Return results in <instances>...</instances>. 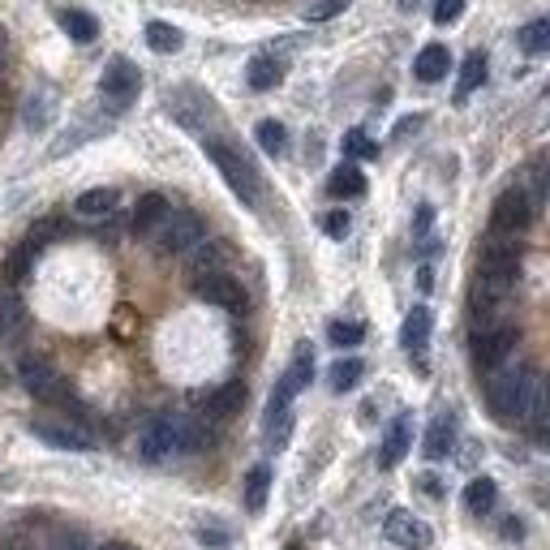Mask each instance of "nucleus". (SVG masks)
Instances as JSON below:
<instances>
[{
	"mask_svg": "<svg viewBox=\"0 0 550 550\" xmlns=\"http://www.w3.org/2000/svg\"><path fill=\"white\" fill-rule=\"evenodd\" d=\"M254 138H258V147H263L267 155H284V147H288V129L280 121H258Z\"/></svg>",
	"mask_w": 550,
	"mask_h": 550,
	"instance_id": "7c9ffc66",
	"label": "nucleus"
},
{
	"mask_svg": "<svg viewBox=\"0 0 550 550\" xmlns=\"http://www.w3.org/2000/svg\"><path fill=\"white\" fill-rule=\"evenodd\" d=\"M288 550H301V546H288Z\"/></svg>",
	"mask_w": 550,
	"mask_h": 550,
	"instance_id": "c03bdc74",
	"label": "nucleus"
},
{
	"mask_svg": "<svg viewBox=\"0 0 550 550\" xmlns=\"http://www.w3.org/2000/svg\"><path fill=\"white\" fill-rule=\"evenodd\" d=\"M164 211H168L164 194H142L138 207H134V233H151V228L164 220Z\"/></svg>",
	"mask_w": 550,
	"mask_h": 550,
	"instance_id": "bb28decb",
	"label": "nucleus"
},
{
	"mask_svg": "<svg viewBox=\"0 0 550 550\" xmlns=\"http://www.w3.org/2000/svg\"><path fill=\"white\" fill-rule=\"evenodd\" d=\"M202 147H207L211 164L224 172L228 190H233V194L245 202V207H258V198H263V181H258V172H254L250 159H245L241 151H233L228 142H220V138H207Z\"/></svg>",
	"mask_w": 550,
	"mask_h": 550,
	"instance_id": "7ed1b4c3",
	"label": "nucleus"
},
{
	"mask_svg": "<svg viewBox=\"0 0 550 550\" xmlns=\"http://www.w3.org/2000/svg\"><path fill=\"white\" fill-rule=\"evenodd\" d=\"M147 43H151V52H177L181 43H185V35L177 31V26H168V22H147Z\"/></svg>",
	"mask_w": 550,
	"mask_h": 550,
	"instance_id": "c756f323",
	"label": "nucleus"
},
{
	"mask_svg": "<svg viewBox=\"0 0 550 550\" xmlns=\"http://www.w3.org/2000/svg\"><path fill=\"white\" fill-rule=\"evenodd\" d=\"M452 443H456V417L452 413H439L430 422V430H426L422 452H426V460H443L447 452H452Z\"/></svg>",
	"mask_w": 550,
	"mask_h": 550,
	"instance_id": "f3484780",
	"label": "nucleus"
},
{
	"mask_svg": "<svg viewBox=\"0 0 550 550\" xmlns=\"http://www.w3.org/2000/svg\"><path fill=\"white\" fill-rule=\"evenodd\" d=\"M0 78H5V35H0Z\"/></svg>",
	"mask_w": 550,
	"mask_h": 550,
	"instance_id": "a19ab883",
	"label": "nucleus"
},
{
	"mask_svg": "<svg viewBox=\"0 0 550 550\" xmlns=\"http://www.w3.org/2000/svg\"><path fill=\"white\" fill-rule=\"evenodd\" d=\"M400 9H417V0H400Z\"/></svg>",
	"mask_w": 550,
	"mask_h": 550,
	"instance_id": "79ce46f5",
	"label": "nucleus"
},
{
	"mask_svg": "<svg viewBox=\"0 0 550 550\" xmlns=\"http://www.w3.org/2000/svg\"><path fill=\"white\" fill-rule=\"evenodd\" d=\"M482 275H503L516 280L520 275V241L508 233H490L482 245Z\"/></svg>",
	"mask_w": 550,
	"mask_h": 550,
	"instance_id": "9d476101",
	"label": "nucleus"
},
{
	"mask_svg": "<svg viewBox=\"0 0 550 550\" xmlns=\"http://www.w3.org/2000/svg\"><path fill=\"white\" fill-rule=\"evenodd\" d=\"M430 215H434L430 207H422V211H417V233H426V228H430Z\"/></svg>",
	"mask_w": 550,
	"mask_h": 550,
	"instance_id": "58836bf2",
	"label": "nucleus"
},
{
	"mask_svg": "<svg viewBox=\"0 0 550 550\" xmlns=\"http://www.w3.org/2000/svg\"><path fill=\"white\" fill-rule=\"evenodd\" d=\"M138 91H142V74H138V65H129L125 56L108 61L104 78H99V99H104V104H108L112 112H125V108L138 99Z\"/></svg>",
	"mask_w": 550,
	"mask_h": 550,
	"instance_id": "423d86ee",
	"label": "nucleus"
},
{
	"mask_svg": "<svg viewBox=\"0 0 550 550\" xmlns=\"http://www.w3.org/2000/svg\"><path fill=\"white\" fill-rule=\"evenodd\" d=\"M430 310L426 306H413L409 318H404V327H400V344L409 353H426V344H430Z\"/></svg>",
	"mask_w": 550,
	"mask_h": 550,
	"instance_id": "a211bd4d",
	"label": "nucleus"
},
{
	"mask_svg": "<svg viewBox=\"0 0 550 550\" xmlns=\"http://www.w3.org/2000/svg\"><path fill=\"white\" fill-rule=\"evenodd\" d=\"M520 48L529 56H542L550 48V18H533L525 31H520Z\"/></svg>",
	"mask_w": 550,
	"mask_h": 550,
	"instance_id": "2f4dec72",
	"label": "nucleus"
},
{
	"mask_svg": "<svg viewBox=\"0 0 550 550\" xmlns=\"http://www.w3.org/2000/svg\"><path fill=\"white\" fill-rule=\"evenodd\" d=\"M245 78H250L254 91H275L284 78V61L275 52H258L250 65H245Z\"/></svg>",
	"mask_w": 550,
	"mask_h": 550,
	"instance_id": "dca6fc26",
	"label": "nucleus"
},
{
	"mask_svg": "<svg viewBox=\"0 0 550 550\" xmlns=\"http://www.w3.org/2000/svg\"><path fill=\"white\" fill-rule=\"evenodd\" d=\"M112 207H117V190H112V185L86 190V194H78V202H74V211L82 215V220H104V215H112Z\"/></svg>",
	"mask_w": 550,
	"mask_h": 550,
	"instance_id": "aec40b11",
	"label": "nucleus"
},
{
	"mask_svg": "<svg viewBox=\"0 0 550 550\" xmlns=\"http://www.w3.org/2000/svg\"><path fill=\"white\" fill-rule=\"evenodd\" d=\"M361 374H366V361H361V357H340L336 366L327 370V383H331V392H353V387L361 383Z\"/></svg>",
	"mask_w": 550,
	"mask_h": 550,
	"instance_id": "393cba45",
	"label": "nucleus"
},
{
	"mask_svg": "<svg viewBox=\"0 0 550 550\" xmlns=\"http://www.w3.org/2000/svg\"><path fill=\"white\" fill-rule=\"evenodd\" d=\"M327 194L331 198H361V194H366V177H361L353 164H340L336 172H331V181H327Z\"/></svg>",
	"mask_w": 550,
	"mask_h": 550,
	"instance_id": "b1692460",
	"label": "nucleus"
},
{
	"mask_svg": "<svg viewBox=\"0 0 550 550\" xmlns=\"http://www.w3.org/2000/svg\"><path fill=\"white\" fill-rule=\"evenodd\" d=\"M104 550H129V546H104Z\"/></svg>",
	"mask_w": 550,
	"mask_h": 550,
	"instance_id": "37998d69",
	"label": "nucleus"
},
{
	"mask_svg": "<svg viewBox=\"0 0 550 550\" xmlns=\"http://www.w3.org/2000/svg\"><path fill=\"white\" fill-rule=\"evenodd\" d=\"M473 361L482 370H499L503 361H508L516 353L520 344V331L512 323H490V327H473Z\"/></svg>",
	"mask_w": 550,
	"mask_h": 550,
	"instance_id": "39448f33",
	"label": "nucleus"
},
{
	"mask_svg": "<svg viewBox=\"0 0 550 550\" xmlns=\"http://www.w3.org/2000/svg\"><path fill=\"white\" fill-rule=\"evenodd\" d=\"M61 31L74 39V43H95V35H99V22L91 18V13H82V9H61Z\"/></svg>",
	"mask_w": 550,
	"mask_h": 550,
	"instance_id": "5701e85b",
	"label": "nucleus"
},
{
	"mask_svg": "<svg viewBox=\"0 0 550 550\" xmlns=\"http://www.w3.org/2000/svg\"><path fill=\"white\" fill-rule=\"evenodd\" d=\"M267 490H271V469L254 465L245 477V512H263L267 508Z\"/></svg>",
	"mask_w": 550,
	"mask_h": 550,
	"instance_id": "cd10ccee",
	"label": "nucleus"
},
{
	"mask_svg": "<svg viewBox=\"0 0 550 550\" xmlns=\"http://www.w3.org/2000/svg\"><path fill=\"white\" fill-rule=\"evenodd\" d=\"M349 228H353L349 211H327V215H323V233H327L331 241H344V237H349Z\"/></svg>",
	"mask_w": 550,
	"mask_h": 550,
	"instance_id": "f704fd0d",
	"label": "nucleus"
},
{
	"mask_svg": "<svg viewBox=\"0 0 550 550\" xmlns=\"http://www.w3.org/2000/svg\"><path fill=\"white\" fill-rule=\"evenodd\" d=\"M482 82H486V56H482V52H473L469 61L460 65V82H456V99H460V104H465V99H469Z\"/></svg>",
	"mask_w": 550,
	"mask_h": 550,
	"instance_id": "c85d7f7f",
	"label": "nucleus"
},
{
	"mask_svg": "<svg viewBox=\"0 0 550 550\" xmlns=\"http://www.w3.org/2000/svg\"><path fill=\"white\" fill-rule=\"evenodd\" d=\"M361 336H366V327H361V323H344V318H336V323L327 327V340L336 344V349H353V344H361Z\"/></svg>",
	"mask_w": 550,
	"mask_h": 550,
	"instance_id": "473e14b6",
	"label": "nucleus"
},
{
	"mask_svg": "<svg viewBox=\"0 0 550 550\" xmlns=\"http://www.w3.org/2000/svg\"><path fill=\"white\" fill-rule=\"evenodd\" d=\"M495 499H499V486L490 482V477H473V482L465 486V508L473 516H486L490 508H495Z\"/></svg>",
	"mask_w": 550,
	"mask_h": 550,
	"instance_id": "a878e982",
	"label": "nucleus"
},
{
	"mask_svg": "<svg viewBox=\"0 0 550 550\" xmlns=\"http://www.w3.org/2000/svg\"><path fill=\"white\" fill-rule=\"evenodd\" d=\"M460 13H465V0H434V22L439 26L460 22Z\"/></svg>",
	"mask_w": 550,
	"mask_h": 550,
	"instance_id": "c9c22d12",
	"label": "nucleus"
},
{
	"mask_svg": "<svg viewBox=\"0 0 550 550\" xmlns=\"http://www.w3.org/2000/svg\"><path fill=\"white\" fill-rule=\"evenodd\" d=\"M344 5H349V0H318V5L306 13V18H310V22H331V18H336V13L344 9Z\"/></svg>",
	"mask_w": 550,
	"mask_h": 550,
	"instance_id": "e433bc0d",
	"label": "nucleus"
},
{
	"mask_svg": "<svg viewBox=\"0 0 550 550\" xmlns=\"http://www.w3.org/2000/svg\"><path fill=\"white\" fill-rule=\"evenodd\" d=\"M422 490H426V495H434V499H439V495H443V490H439V477H430V473L422 477Z\"/></svg>",
	"mask_w": 550,
	"mask_h": 550,
	"instance_id": "4c0bfd02",
	"label": "nucleus"
},
{
	"mask_svg": "<svg viewBox=\"0 0 550 550\" xmlns=\"http://www.w3.org/2000/svg\"><path fill=\"white\" fill-rule=\"evenodd\" d=\"M18 379H22V387H26V392H31L35 400H43V404H65V379H61V374H56L43 357H22Z\"/></svg>",
	"mask_w": 550,
	"mask_h": 550,
	"instance_id": "1a4fd4ad",
	"label": "nucleus"
},
{
	"mask_svg": "<svg viewBox=\"0 0 550 550\" xmlns=\"http://www.w3.org/2000/svg\"><path fill=\"white\" fill-rule=\"evenodd\" d=\"M224 263H228V245L198 241L194 245V263H190V280H198V275H211V271H224Z\"/></svg>",
	"mask_w": 550,
	"mask_h": 550,
	"instance_id": "412c9836",
	"label": "nucleus"
},
{
	"mask_svg": "<svg viewBox=\"0 0 550 550\" xmlns=\"http://www.w3.org/2000/svg\"><path fill=\"white\" fill-rule=\"evenodd\" d=\"M241 404H245V383H224L220 392L207 396V417H220L224 422V417H233Z\"/></svg>",
	"mask_w": 550,
	"mask_h": 550,
	"instance_id": "4be33fe9",
	"label": "nucleus"
},
{
	"mask_svg": "<svg viewBox=\"0 0 550 550\" xmlns=\"http://www.w3.org/2000/svg\"><path fill=\"white\" fill-rule=\"evenodd\" d=\"M486 400L499 422H533L542 434V379L533 366L499 370L495 379L486 383Z\"/></svg>",
	"mask_w": 550,
	"mask_h": 550,
	"instance_id": "f257e3e1",
	"label": "nucleus"
},
{
	"mask_svg": "<svg viewBox=\"0 0 550 550\" xmlns=\"http://www.w3.org/2000/svg\"><path fill=\"white\" fill-rule=\"evenodd\" d=\"M529 224H533L529 194L520 190V185H516V190H503L495 198V207H490V228H495V233H508V237H520Z\"/></svg>",
	"mask_w": 550,
	"mask_h": 550,
	"instance_id": "6e6552de",
	"label": "nucleus"
},
{
	"mask_svg": "<svg viewBox=\"0 0 550 550\" xmlns=\"http://www.w3.org/2000/svg\"><path fill=\"white\" fill-rule=\"evenodd\" d=\"M409 447H413V417L409 413H400L392 430H387V439H383V452H379V465L383 469H396L404 456H409Z\"/></svg>",
	"mask_w": 550,
	"mask_h": 550,
	"instance_id": "ddd939ff",
	"label": "nucleus"
},
{
	"mask_svg": "<svg viewBox=\"0 0 550 550\" xmlns=\"http://www.w3.org/2000/svg\"><path fill=\"white\" fill-rule=\"evenodd\" d=\"M151 237L159 245V254H190L198 241H207V224H202V215L194 211H164V220L151 228Z\"/></svg>",
	"mask_w": 550,
	"mask_h": 550,
	"instance_id": "20e7f679",
	"label": "nucleus"
},
{
	"mask_svg": "<svg viewBox=\"0 0 550 550\" xmlns=\"http://www.w3.org/2000/svg\"><path fill=\"white\" fill-rule=\"evenodd\" d=\"M31 434L48 447H56V452H91L95 447L91 434L78 422H69V417H31Z\"/></svg>",
	"mask_w": 550,
	"mask_h": 550,
	"instance_id": "0eeeda50",
	"label": "nucleus"
},
{
	"mask_svg": "<svg viewBox=\"0 0 550 550\" xmlns=\"http://www.w3.org/2000/svg\"><path fill=\"white\" fill-rule=\"evenodd\" d=\"M194 293H198L202 301H211V306H220V310H241V306H245V293H241V284H237L228 271L198 275V280H194Z\"/></svg>",
	"mask_w": 550,
	"mask_h": 550,
	"instance_id": "f8f14e48",
	"label": "nucleus"
},
{
	"mask_svg": "<svg viewBox=\"0 0 550 550\" xmlns=\"http://www.w3.org/2000/svg\"><path fill=\"white\" fill-rule=\"evenodd\" d=\"M194 443H198L194 422H185L181 413H155L138 434V456L147 460V465H159V460H168V456L190 452Z\"/></svg>",
	"mask_w": 550,
	"mask_h": 550,
	"instance_id": "f03ea898",
	"label": "nucleus"
},
{
	"mask_svg": "<svg viewBox=\"0 0 550 550\" xmlns=\"http://www.w3.org/2000/svg\"><path fill=\"white\" fill-rule=\"evenodd\" d=\"M310 379H314V353H310V344H301V349L293 353V366L284 370V379H280V387H275V392H280L284 400H293L297 392H306Z\"/></svg>",
	"mask_w": 550,
	"mask_h": 550,
	"instance_id": "4468645a",
	"label": "nucleus"
},
{
	"mask_svg": "<svg viewBox=\"0 0 550 550\" xmlns=\"http://www.w3.org/2000/svg\"><path fill=\"white\" fill-rule=\"evenodd\" d=\"M344 155H353V159H374V155H379V142H374L366 129H349V134H344Z\"/></svg>",
	"mask_w": 550,
	"mask_h": 550,
	"instance_id": "72a5a7b5",
	"label": "nucleus"
},
{
	"mask_svg": "<svg viewBox=\"0 0 550 550\" xmlns=\"http://www.w3.org/2000/svg\"><path fill=\"white\" fill-rule=\"evenodd\" d=\"M26 336V310L13 293H0V344H13Z\"/></svg>",
	"mask_w": 550,
	"mask_h": 550,
	"instance_id": "6ab92c4d",
	"label": "nucleus"
},
{
	"mask_svg": "<svg viewBox=\"0 0 550 550\" xmlns=\"http://www.w3.org/2000/svg\"><path fill=\"white\" fill-rule=\"evenodd\" d=\"M52 550H86L82 542H61V546H52Z\"/></svg>",
	"mask_w": 550,
	"mask_h": 550,
	"instance_id": "ea45409f",
	"label": "nucleus"
},
{
	"mask_svg": "<svg viewBox=\"0 0 550 550\" xmlns=\"http://www.w3.org/2000/svg\"><path fill=\"white\" fill-rule=\"evenodd\" d=\"M383 533H387V542H396L404 550H426L434 542V533L422 516H413V512H392L383 520Z\"/></svg>",
	"mask_w": 550,
	"mask_h": 550,
	"instance_id": "9b49d317",
	"label": "nucleus"
},
{
	"mask_svg": "<svg viewBox=\"0 0 550 550\" xmlns=\"http://www.w3.org/2000/svg\"><path fill=\"white\" fill-rule=\"evenodd\" d=\"M447 69H452V52H447L443 43H426V48L417 52V61H413V74L422 82H443Z\"/></svg>",
	"mask_w": 550,
	"mask_h": 550,
	"instance_id": "2eb2a0df",
	"label": "nucleus"
}]
</instances>
